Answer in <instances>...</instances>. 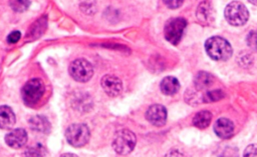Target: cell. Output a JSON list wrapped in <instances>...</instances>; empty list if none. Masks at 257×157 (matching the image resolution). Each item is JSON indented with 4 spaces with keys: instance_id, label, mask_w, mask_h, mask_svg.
Wrapping results in <instances>:
<instances>
[{
    "instance_id": "1",
    "label": "cell",
    "mask_w": 257,
    "mask_h": 157,
    "mask_svg": "<svg viewBox=\"0 0 257 157\" xmlns=\"http://www.w3.org/2000/svg\"><path fill=\"white\" fill-rule=\"evenodd\" d=\"M205 49L208 56L216 61H225L229 59L233 53L230 43L220 36H213L207 39Z\"/></svg>"
},
{
    "instance_id": "2",
    "label": "cell",
    "mask_w": 257,
    "mask_h": 157,
    "mask_svg": "<svg viewBox=\"0 0 257 157\" xmlns=\"http://www.w3.org/2000/svg\"><path fill=\"white\" fill-rule=\"evenodd\" d=\"M44 93V84L41 79L33 78L28 80L21 89L23 102L27 106H34L39 102Z\"/></svg>"
},
{
    "instance_id": "3",
    "label": "cell",
    "mask_w": 257,
    "mask_h": 157,
    "mask_svg": "<svg viewBox=\"0 0 257 157\" xmlns=\"http://www.w3.org/2000/svg\"><path fill=\"white\" fill-rule=\"evenodd\" d=\"M137 143V138L134 132L127 129H121L114 135L112 147L119 155H126L131 153Z\"/></svg>"
},
{
    "instance_id": "4",
    "label": "cell",
    "mask_w": 257,
    "mask_h": 157,
    "mask_svg": "<svg viewBox=\"0 0 257 157\" xmlns=\"http://www.w3.org/2000/svg\"><path fill=\"white\" fill-rule=\"evenodd\" d=\"M224 15L227 22L233 26H242L249 18V12L246 6L238 1L229 3L225 8Z\"/></svg>"
},
{
    "instance_id": "5",
    "label": "cell",
    "mask_w": 257,
    "mask_h": 157,
    "mask_svg": "<svg viewBox=\"0 0 257 157\" xmlns=\"http://www.w3.org/2000/svg\"><path fill=\"white\" fill-rule=\"evenodd\" d=\"M89 137V129L85 124H71L65 131V138L67 142L73 147H81L85 145L88 142Z\"/></svg>"
},
{
    "instance_id": "6",
    "label": "cell",
    "mask_w": 257,
    "mask_h": 157,
    "mask_svg": "<svg viewBox=\"0 0 257 157\" xmlns=\"http://www.w3.org/2000/svg\"><path fill=\"white\" fill-rule=\"evenodd\" d=\"M187 26V21L184 18H172L170 19L164 29L165 38L172 43L173 45H177L183 37L185 28Z\"/></svg>"
},
{
    "instance_id": "7",
    "label": "cell",
    "mask_w": 257,
    "mask_h": 157,
    "mask_svg": "<svg viewBox=\"0 0 257 157\" xmlns=\"http://www.w3.org/2000/svg\"><path fill=\"white\" fill-rule=\"evenodd\" d=\"M70 76L78 82H86L93 75L92 65L85 59H75L73 60L68 68Z\"/></svg>"
},
{
    "instance_id": "8",
    "label": "cell",
    "mask_w": 257,
    "mask_h": 157,
    "mask_svg": "<svg viewBox=\"0 0 257 157\" xmlns=\"http://www.w3.org/2000/svg\"><path fill=\"white\" fill-rule=\"evenodd\" d=\"M146 118L155 126H163L167 121V109L161 104H153L148 108Z\"/></svg>"
},
{
    "instance_id": "9",
    "label": "cell",
    "mask_w": 257,
    "mask_h": 157,
    "mask_svg": "<svg viewBox=\"0 0 257 157\" xmlns=\"http://www.w3.org/2000/svg\"><path fill=\"white\" fill-rule=\"evenodd\" d=\"M100 84L104 92L111 97L117 96L122 89L121 81L113 75H104L100 80Z\"/></svg>"
},
{
    "instance_id": "10",
    "label": "cell",
    "mask_w": 257,
    "mask_h": 157,
    "mask_svg": "<svg viewBox=\"0 0 257 157\" xmlns=\"http://www.w3.org/2000/svg\"><path fill=\"white\" fill-rule=\"evenodd\" d=\"M6 144L14 149L24 146L27 142V133L23 128H16L5 136Z\"/></svg>"
},
{
    "instance_id": "11",
    "label": "cell",
    "mask_w": 257,
    "mask_h": 157,
    "mask_svg": "<svg viewBox=\"0 0 257 157\" xmlns=\"http://www.w3.org/2000/svg\"><path fill=\"white\" fill-rule=\"evenodd\" d=\"M214 131L220 138L228 139L234 133V124L227 118H220L215 122Z\"/></svg>"
},
{
    "instance_id": "12",
    "label": "cell",
    "mask_w": 257,
    "mask_h": 157,
    "mask_svg": "<svg viewBox=\"0 0 257 157\" xmlns=\"http://www.w3.org/2000/svg\"><path fill=\"white\" fill-rule=\"evenodd\" d=\"M15 124V114L9 106H0V128L11 129Z\"/></svg>"
},
{
    "instance_id": "13",
    "label": "cell",
    "mask_w": 257,
    "mask_h": 157,
    "mask_svg": "<svg viewBox=\"0 0 257 157\" xmlns=\"http://www.w3.org/2000/svg\"><path fill=\"white\" fill-rule=\"evenodd\" d=\"M160 88L165 95H174L179 91L180 83L176 77L167 76L162 80Z\"/></svg>"
},
{
    "instance_id": "14",
    "label": "cell",
    "mask_w": 257,
    "mask_h": 157,
    "mask_svg": "<svg viewBox=\"0 0 257 157\" xmlns=\"http://www.w3.org/2000/svg\"><path fill=\"white\" fill-rule=\"evenodd\" d=\"M29 126L33 131L47 133L50 130V123L49 121L43 116H33L29 119Z\"/></svg>"
},
{
    "instance_id": "15",
    "label": "cell",
    "mask_w": 257,
    "mask_h": 157,
    "mask_svg": "<svg viewBox=\"0 0 257 157\" xmlns=\"http://www.w3.org/2000/svg\"><path fill=\"white\" fill-rule=\"evenodd\" d=\"M213 82H214V77L210 73L201 71L195 77L194 84L198 90H201V89L209 88L213 84Z\"/></svg>"
},
{
    "instance_id": "16",
    "label": "cell",
    "mask_w": 257,
    "mask_h": 157,
    "mask_svg": "<svg viewBox=\"0 0 257 157\" xmlns=\"http://www.w3.org/2000/svg\"><path fill=\"white\" fill-rule=\"evenodd\" d=\"M212 119V114L208 110L198 112L193 118V125L199 129H205L209 126Z\"/></svg>"
},
{
    "instance_id": "17",
    "label": "cell",
    "mask_w": 257,
    "mask_h": 157,
    "mask_svg": "<svg viewBox=\"0 0 257 157\" xmlns=\"http://www.w3.org/2000/svg\"><path fill=\"white\" fill-rule=\"evenodd\" d=\"M211 17V8L208 1L201 3L197 9V18L200 22L207 23Z\"/></svg>"
},
{
    "instance_id": "18",
    "label": "cell",
    "mask_w": 257,
    "mask_h": 157,
    "mask_svg": "<svg viewBox=\"0 0 257 157\" xmlns=\"http://www.w3.org/2000/svg\"><path fill=\"white\" fill-rule=\"evenodd\" d=\"M11 8L16 12H24L29 7V0H9Z\"/></svg>"
},
{
    "instance_id": "19",
    "label": "cell",
    "mask_w": 257,
    "mask_h": 157,
    "mask_svg": "<svg viewBox=\"0 0 257 157\" xmlns=\"http://www.w3.org/2000/svg\"><path fill=\"white\" fill-rule=\"evenodd\" d=\"M45 26H46V18L45 17H42L37 22H35L33 25V28L31 29V32H30L31 34H34L33 38L38 37L43 32V29H45Z\"/></svg>"
},
{
    "instance_id": "20",
    "label": "cell",
    "mask_w": 257,
    "mask_h": 157,
    "mask_svg": "<svg viewBox=\"0 0 257 157\" xmlns=\"http://www.w3.org/2000/svg\"><path fill=\"white\" fill-rule=\"evenodd\" d=\"M224 93L221 90H213L206 94L205 101L206 102H212V101H218L224 97Z\"/></svg>"
},
{
    "instance_id": "21",
    "label": "cell",
    "mask_w": 257,
    "mask_h": 157,
    "mask_svg": "<svg viewBox=\"0 0 257 157\" xmlns=\"http://www.w3.org/2000/svg\"><path fill=\"white\" fill-rule=\"evenodd\" d=\"M247 41V45L249 46V48H251L253 51L257 52V32L252 31L247 35L246 38Z\"/></svg>"
},
{
    "instance_id": "22",
    "label": "cell",
    "mask_w": 257,
    "mask_h": 157,
    "mask_svg": "<svg viewBox=\"0 0 257 157\" xmlns=\"http://www.w3.org/2000/svg\"><path fill=\"white\" fill-rule=\"evenodd\" d=\"M165 5L171 9H177L182 6L184 0H163Z\"/></svg>"
},
{
    "instance_id": "23",
    "label": "cell",
    "mask_w": 257,
    "mask_h": 157,
    "mask_svg": "<svg viewBox=\"0 0 257 157\" xmlns=\"http://www.w3.org/2000/svg\"><path fill=\"white\" fill-rule=\"evenodd\" d=\"M243 155H244L245 157H248V156H250V157H251V156H257V144L249 145V146L245 149Z\"/></svg>"
},
{
    "instance_id": "24",
    "label": "cell",
    "mask_w": 257,
    "mask_h": 157,
    "mask_svg": "<svg viewBox=\"0 0 257 157\" xmlns=\"http://www.w3.org/2000/svg\"><path fill=\"white\" fill-rule=\"evenodd\" d=\"M20 37H21V33L16 30V31L11 32V33L7 36V41H8V43H16V42H18V40L20 39Z\"/></svg>"
},
{
    "instance_id": "25",
    "label": "cell",
    "mask_w": 257,
    "mask_h": 157,
    "mask_svg": "<svg viewBox=\"0 0 257 157\" xmlns=\"http://www.w3.org/2000/svg\"><path fill=\"white\" fill-rule=\"evenodd\" d=\"M250 3H252L253 5H256L257 6V0H248Z\"/></svg>"
}]
</instances>
